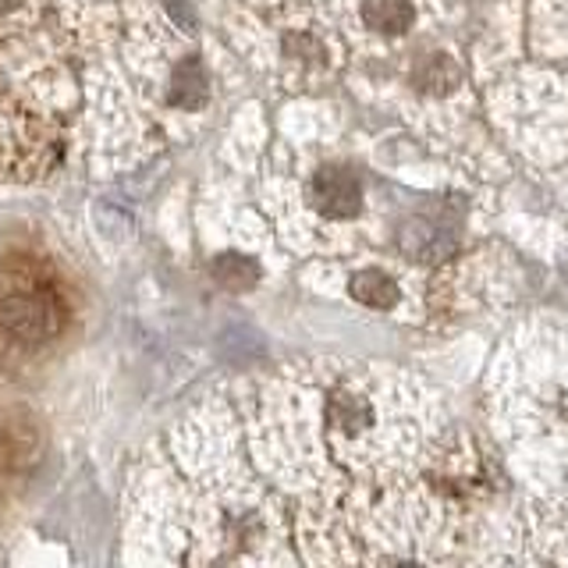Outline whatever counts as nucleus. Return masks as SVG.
Here are the masks:
<instances>
[{
  "label": "nucleus",
  "instance_id": "nucleus-1",
  "mask_svg": "<svg viewBox=\"0 0 568 568\" xmlns=\"http://www.w3.org/2000/svg\"><path fill=\"white\" fill-rule=\"evenodd\" d=\"M61 146V124L43 111L29 89L14 85L0 68V178L32 182L43 174Z\"/></svg>",
  "mask_w": 568,
  "mask_h": 568
},
{
  "label": "nucleus",
  "instance_id": "nucleus-2",
  "mask_svg": "<svg viewBox=\"0 0 568 568\" xmlns=\"http://www.w3.org/2000/svg\"><path fill=\"white\" fill-rule=\"evenodd\" d=\"M64 327V302L53 284L36 274L11 271L0 277V334L22 345H40Z\"/></svg>",
  "mask_w": 568,
  "mask_h": 568
},
{
  "label": "nucleus",
  "instance_id": "nucleus-3",
  "mask_svg": "<svg viewBox=\"0 0 568 568\" xmlns=\"http://www.w3.org/2000/svg\"><path fill=\"white\" fill-rule=\"evenodd\" d=\"M310 195H313V206L331 221L355 217V213H359V203H363V189L355 182V174L345 168H320L313 174Z\"/></svg>",
  "mask_w": 568,
  "mask_h": 568
},
{
  "label": "nucleus",
  "instance_id": "nucleus-4",
  "mask_svg": "<svg viewBox=\"0 0 568 568\" xmlns=\"http://www.w3.org/2000/svg\"><path fill=\"white\" fill-rule=\"evenodd\" d=\"M210 97V82H206V68L200 58H182L171 75V103L178 111H200Z\"/></svg>",
  "mask_w": 568,
  "mask_h": 568
},
{
  "label": "nucleus",
  "instance_id": "nucleus-5",
  "mask_svg": "<svg viewBox=\"0 0 568 568\" xmlns=\"http://www.w3.org/2000/svg\"><path fill=\"white\" fill-rule=\"evenodd\" d=\"M327 419L337 434L359 437L363 430H369V423H373V405H369V398L355 395V390H337L327 405Z\"/></svg>",
  "mask_w": 568,
  "mask_h": 568
},
{
  "label": "nucleus",
  "instance_id": "nucleus-6",
  "mask_svg": "<svg viewBox=\"0 0 568 568\" xmlns=\"http://www.w3.org/2000/svg\"><path fill=\"white\" fill-rule=\"evenodd\" d=\"M452 242H444V224L440 221H426V217H416L408 221L405 231H402V248L408 256H419V260H437L444 256V248Z\"/></svg>",
  "mask_w": 568,
  "mask_h": 568
},
{
  "label": "nucleus",
  "instance_id": "nucleus-7",
  "mask_svg": "<svg viewBox=\"0 0 568 568\" xmlns=\"http://www.w3.org/2000/svg\"><path fill=\"white\" fill-rule=\"evenodd\" d=\"M363 18H366V26L373 32L398 36V32H405L408 26H413L416 11H413V4H408V0H366Z\"/></svg>",
  "mask_w": 568,
  "mask_h": 568
},
{
  "label": "nucleus",
  "instance_id": "nucleus-8",
  "mask_svg": "<svg viewBox=\"0 0 568 568\" xmlns=\"http://www.w3.org/2000/svg\"><path fill=\"white\" fill-rule=\"evenodd\" d=\"M352 295L369 310H390L398 306V284L381 271H363L352 277Z\"/></svg>",
  "mask_w": 568,
  "mask_h": 568
},
{
  "label": "nucleus",
  "instance_id": "nucleus-9",
  "mask_svg": "<svg viewBox=\"0 0 568 568\" xmlns=\"http://www.w3.org/2000/svg\"><path fill=\"white\" fill-rule=\"evenodd\" d=\"M213 277H217V284H224V288H231V292H245L260 281V266L248 256L224 253V256L213 260Z\"/></svg>",
  "mask_w": 568,
  "mask_h": 568
},
{
  "label": "nucleus",
  "instance_id": "nucleus-10",
  "mask_svg": "<svg viewBox=\"0 0 568 568\" xmlns=\"http://www.w3.org/2000/svg\"><path fill=\"white\" fill-rule=\"evenodd\" d=\"M416 85L426 89V93H444V89H452L458 82V68L452 58H444V53H430L419 68H416Z\"/></svg>",
  "mask_w": 568,
  "mask_h": 568
},
{
  "label": "nucleus",
  "instance_id": "nucleus-11",
  "mask_svg": "<svg viewBox=\"0 0 568 568\" xmlns=\"http://www.w3.org/2000/svg\"><path fill=\"white\" fill-rule=\"evenodd\" d=\"M97 217L103 221L106 235H114V239H129L132 235V217L124 210H118V206H100Z\"/></svg>",
  "mask_w": 568,
  "mask_h": 568
},
{
  "label": "nucleus",
  "instance_id": "nucleus-12",
  "mask_svg": "<svg viewBox=\"0 0 568 568\" xmlns=\"http://www.w3.org/2000/svg\"><path fill=\"white\" fill-rule=\"evenodd\" d=\"M32 0H0V18H14V14H22L29 11Z\"/></svg>",
  "mask_w": 568,
  "mask_h": 568
}]
</instances>
